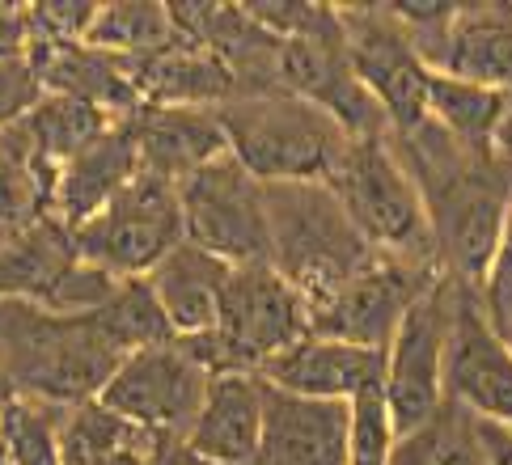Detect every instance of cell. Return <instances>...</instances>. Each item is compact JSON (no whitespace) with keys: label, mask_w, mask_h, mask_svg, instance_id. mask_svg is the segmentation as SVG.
<instances>
[{"label":"cell","mask_w":512,"mask_h":465,"mask_svg":"<svg viewBox=\"0 0 512 465\" xmlns=\"http://www.w3.org/2000/svg\"><path fill=\"white\" fill-rule=\"evenodd\" d=\"M394 148L424 195L436 267L457 284L479 288L512 216V182L504 161L457 144L432 119L411 136H394Z\"/></svg>","instance_id":"cell-1"},{"label":"cell","mask_w":512,"mask_h":465,"mask_svg":"<svg viewBox=\"0 0 512 465\" xmlns=\"http://www.w3.org/2000/svg\"><path fill=\"white\" fill-rule=\"evenodd\" d=\"M0 360H5V394L77 411L102 394L127 356L89 313L60 318L39 305L13 301L0 305Z\"/></svg>","instance_id":"cell-2"},{"label":"cell","mask_w":512,"mask_h":465,"mask_svg":"<svg viewBox=\"0 0 512 465\" xmlns=\"http://www.w3.org/2000/svg\"><path fill=\"white\" fill-rule=\"evenodd\" d=\"M267 233V263L305 296V305H318L381 258L352 225L331 182H271Z\"/></svg>","instance_id":"cell-3"},{"label":"cell","mask_w":512,"mask_h":465,"mask_svg":"<svg viewBox=\"0 0 512 465\" xmlns=\"http://www.w3.org/2000/svg\"><path fill=\"white\" fill-rule=\"evenodd\" d=\"M229 153L246 165L263 186L271 182H331L347 153V132L292 93H254L233 98L221 110Z\"/></svg>","instance_id":"cell-4"},{"label":"cell","mask_w":512,"mask_h":465,"mask_svg":"<svg viewBox=\"0 0 512 465\" xmlns=\"http://www.w3.org/2000/svg\"><path fill=\"white\" fill-rule=\"evenodd\" d=\"M309 339V305L305 296L271 263L229 267L221 288V313L216 330L199 339H178L212 377L221 372H254Z\"/></svg>","instance_id":"cell-5"},{"label":"cell","mask_w":512,"mask_h":465,"mask_svg":"<svg viewBox=\"0 0 512 465\" xmlns=\"http://www.w3.org/2000/svg\"><path fill=\"white\" fill-rule=\"evenodd\" d=\"M331 186L343 199L352 225L364 233V241L377 254L398 258V263H415V267H436L424 195H419L411 170L402 165L394 136L352 140Z\"/></svg>","instance_id":"cell-6"},{"label":"cell","mask_w":512,"mask_h":465,"mask_svg":"<svg viewBox=\"0 0 512 465\" xmlns=\"http://www.w3.org/2000/svg\"><path fill=\"white\" fill-rule=\"evenodd\" d=\"M182 233L229 267H250L271 258L267 233V186L233 153L208 161L178 182Z\"/></svg>","instance_id":"cell-7"},{"label":"cell","mask_w":512,"mask_h":465,"mask_svg":"<svg viewBox=\"0 0 512 465\" xmlns=\"http://www.w3.org/2000/svg\"><path fill=\"white\" fill-rule=\"evenodd\" d=\"M77 254L85 263L102 267L115 279H144L170 250H178L182 233V208L178 186L153 174H136L115 195V203L81 229H72Z\"/></svg>","instance_id":"cell-8"},{"label":"cell","mask_w":512,"mask_h":465,"mask_svg":"<svg viewBox=\"0 0 512 465\" xmlns=\"http://www.w3.org/2000/svg\"><path fill=\"white\" fill-rule=\"evenodd\" d=\"M347 60L356 81L369 89L390 123V136H411L428 123V77L432 68L415 51L411 34L398 26L390 5H339Z\"/></svg>","instance_id":"cell-9"},{"label":"cell","mask_w":512,"mask_h":465,"mask_svg":"<svg viewBox=\"0 0 512 465\" xmlns=\"http://www.w3.org/2000/svg\"><path fill=\"white\" fill-rule=\"evenodd\" d=\"M453 313V279L436 275L402 313L386 347V402L398 436L419 432L445 411V339Z\"/></svg>","instance_id":"cell-10"},{"label":"cell","mask_w":512,"mask_h":465,"mask_svg":"<svg viewBox=\"0 0 512 465\" xmlns=\"http://www.w3.org/2000/svg\"><path fill=\"white\" fill-rule=\"evenodd\" d=\"M212 372L199 364L178 339L132 351L115 377L106 381L98 394L102 406H111L115 415L132 419L157 440H187L199 411H204Z\"/></svg>","instance_id":"cell-11"},{"label":"cell","mask_w":512,"mask_h":465,"mask_svg":"<svg viewBox=\"0 0 512 465\" xmlns=\"http://www.w3.org/2000/svg\"><path fill=\"white\" fill-rule=\"evenodd\" d=\"M436 275H445V271L398 263V258L381 254L377 263H369L356 279H347L343 288L322 296L318 305H309V334L386 351L402 313L424 296V288Z\"/></svg>","instance_id":"cell-12"},{"label":"cell","mask_w":512,"mask_h":465,"mask_svg":"<svg viewBox=\"0 0 512 465\" xmlns=\"http://www.w3.org/2000/svg\"><path fill=\"white\" fill-rule=\"evenodd\" d=\"M445 402L474 419L512 427V343L491 330L474 288L457 279L445 339Z\"/></svg>","instance_id":"cell-13"},{"label":"cell","mask_w":512,"mask_h":465,"mask_svg":"<svg viewBox=\"0 0 512 465\" xmlns=\"http://www.w3.org/2000/svg\"><path fill=\"white\" fill-rule=\"evenodd\" d=\"M254 465H347V402L284 394L263 381V440Z\"/></svg>","instance_id":"cell-14"},{"label":"cell","mask_w":512,"mask_h":465,"mask_svg":"<svg viewBox=\"0 0 512 465\" xmlns=\"http://www.w3.org/2000/svg\"><path fill=\"white\" fill-rule=\"evenodd\" d=\"M419 55L432 72L512 93V5H457L449 26Z\"/></svg>","instance_id":"cell-15"},{"label":"cell","mask_w":512,"mask_h":465,"mask_svg":"<svg viewBox=\"0 0 512 465\" xmlns=\"http://www.w3.org/2000/svg\"><path fill=\"white\" fill-rule=\"evenodd\" d=\"M259 381H267L271 389H284V394H301V398L352 402L364 385L386 381V351L309 334L297 347L271 356L259 368Z\"/></svg>","instance_id":"cell-16"},{"label":"cell","mask_w":512,"mask_h":465,"mask_svg":"<svg viewBox=\"0 0 512 465\" xmlns=\"http://www.w3.org/2000/svg\"><path fill=\"white\" fill-rule=\"evenodd\" d=\"M140 174V148L132 136V123H115L102 140H94L64 161L51 178V216L68 229H81L115 203V195Z\"/></svg>","instance_id":"cell-17"},{"label":"cell","mask_w":512,"mask_h":465,"mask_svg":"<svg viewBox=\"0 0 512 465\" xmlns=\"http://www.w3.org/2000/svg\"><path fill=\"white\" fill-rule=\"evenodd\" d=\"M132 123L140 148V174L182 182L208 161L229 153L225 127L216 110H182V106H144Z\"/></svg>","instance_id":"cell-18"},{"label":"cell","mask_w":512,"mask_h":465,"mask_svg":"<svg viewBox=\"0 0 512 465\" xmlns=\"http://www.w3.org/2000/svg\"><path fill=\"white\" fill-rule=\"evenodd\" d=\"M26 60L34 64L43 81V93H64L98 106L102 115H111L115 123L136 119L144 102L132 81V64L115 60L106 51H94L89 43H56V47H30Z\"/></svg>","instance_id":"cell-19"},{"label":"cell","mask_w":512,"mask_h":465,"mask_svg":"<svg viewBox=\"0 0 512 465\" xmlns=\"http://www.w3.org/2000/svg\"><path fill=\"white\" fill-rule=\"evenodd\" d=\"M263 440V381L254 372H221L208 385L204 411L187 444L216 465H254Z\"/></svg>","instance_id":"cell-20"},{"label":"cell","mask_w":512,"mask_h":465,"mask_svg":"<svg viewBox=\"0 0 512 465\" xmlns=\"http://www.w3.org/2000/svg\"><path fill=\"white\" fill-rule=\"evenodd\" d=\"M132 81L144 106H182V110H221L237 98L233 72L208 47L174 39L166 51L132 64Z\"/></svg>","instance_id":"cell-21"},{"label":"cell","mask_w":512,"mask_h":465,"mask_svg":"<svg viewBox=\"0 0 512 465\" xmlns=\"http://www.w3.org/2000/svg\"><path fill=\"white\" fill-rule=\"evenodd\" d=\"M225 275H229V263L191 246V241H182L178 250H170L144 275V284H149L153 301L166 313L174 339H199V334L216 330Z\"/></svg>","instance_id":"cell-22"},{"label":"cell","mask_w":512,"mask_h":465,"mask_svg":"<svg viewBox=\"0 0 512 465\" xmlns=\"http://www.w3.org/2000/svg\"><path fill=\"white\" fill-rule=\"evenodd\" d=\"M81 263L72 229L60 225L56 216L34 220L30 229L9 237L0 246V305H39L51 309L56 292L64 288V279L72 267Z\"/></svg>","instance_id":"cell-23"},{"label":"cell","mask_w":512,"mask_h":465,"mask_svg":"<svg viewBox=\"0 0 512 465\" xmlns=\"http://www.w3.org/2000/svg\"><path fill=\"white\" fill-rule=\"evenodd\" d=\"M161 440L132 419L115 415L98 398L64 415L60 465H149Z\"/></svg>","instance_id":"cell-24"},{"label":"cell","mask_w":512,"mask_h":465,"mask_svg":"<svg viewBox=\"0 0 512 465\" xmlns=\"http://www.w3.org/2000/svg\"><path fill=\"white\" fill-rule=\"evenodd\" d=\"M51 178L56 170L34 157L22 127H5L0 132V246L34 220L51 216Z\"/></svg>","instance_id":"cell-25"},{"label":"cell","mask_w":512,"mask_h":465,"mask_svg":"<svg viewBox=\"0 0 512 465\" xmlns=\"http://www.w3.org/2000/svg\"><path fill=\"white\" fill-rule=\"evenodd\" d=\"M17 127H22V136L30 140L34 157H39L43 165H51V170H60L64 161L85 153L89 144L111 132L115 119L102 115V110L89 106V102L64 98V93H43Z\"/></svg>","instance_id":"cell-26"},{"label":"cell","mask_w":512,"mask_h":465,"mask_svg":"<svg viewBox=\"0 0 512 465\" xmlns=\"http://www.w3.org/2000/svg\"><path fill=\"white\" fill-rule=\"evenodd\" d=\"M504 102H508V93L500 89L457 81V77H445V72H432L428 77V119L441 132H449L457 144L479 148V153H496Z\"/></svg>","instance_id":"cell-27"},{"label":"cell","mask_w":512,"mask_h":465,"mask_svg":"<svg viewBox=\"0 0 512 465\" xmlns=\"http://www.w3.org/2000/svg\"><path fill=\"white\" fill-rule=\"evenodd\" d=\"M178 39V30L170 22V5L161 0H111L98 5V17L89 26L85 43L94 51L115 55L123 64L149 60V55L166 51Z\"/></svg>","instance_id":"cell-28"},{"label":"cell","mask_w":512,"mask_h":465,"mask_svg":"<svg viewBox=\"0 0 512 465\" xmlns=\"http://www.w3.org/2000/svg\"><path fill=\"white\" fill-rule=\"evenodd\" d=\"M60 406L0 394V465H60Z\"/></svg>","instance_id":"cell-29"},{"label":"cell","mask_w":512,"mask_h":465,"mask_svg":"<svg viewBox=\"0 0 512 465\" xmlns=\"http://www.w3.org/2000/svg\"><path fill=\"white\" fill-rule=\"evenodd\" d=\"M89 318L98 322V330L123 351V356L174 339L166 313H161V305L153 301V292H149L144 279H123L111 301H106L102 309H94Z\"/></svg>","instance_id":"cell-30"},{"label":"cell","mask_w":512,"mask_h":465,"mask_svg":"<svg viewBox=\"0 0 512 465\" xmlns=\"http://www.w3.org/2000/svg\"><path fill=\"white\" fill-rule=\"evenodd\" d=\"M394 444L398 427L386 402V381H373L347 402V465H386Z\"/></svg>","instance_id":"cell-31"},{"label":"cell","mask_w":512,"mask_h":465,"mask_svg":"<svg viewBox=\"0 0 512 465\" xmlns=\"http://www.w3.org/2000/svg\"><path fill=\"white\" fill-rule=\"evenodd\" d=\"M246 13L271 30L280 43L288 39H335L343 34L339 5H314V0H246Z\"/></svg>","instance_id":"cell-32"},{"label":"cell","mask_w":512,"mask_h":465,"mask_svg":"<svg viewBox=\"0 0 512 465\" xmlns=\"http://www.w3.org/2000/svg\"><path fill=\"white\" fill-rule=\"evenodd\" d=\"M94 17H98L94 0H39V5H26V51L56 43H85Z\"/></svg>","instance_id":"cell-33"},{"label":"cell","mask_w":512,"mask_h":465,"mask_svg":"<svg viewBox=\"0 0 512 465\" xmlns=\"http://www.w3.org/2000/svg\"><path fill=\"white\" fill-rule=\"evenodd\" d=\"M474 296H479V309L487 313L491 330H496L504 343H512V216H508L504 237H500L496 254H491Z\"/></svg>","instance_id":"cell-34"},{"label":"cell","mask_w":512,"mask_h":465,"mask_svg":"<svg viewBox=\"0 0 512 465\" xmlns=\"http://www.w3.org/2000/svg\"><path fill=\"white\" fill-rule=\"evenodd\" d=\"M43 98V81L26 55H0V132L22 123Z\"/></svg>","instance_id":"cell-35"},{"label":"cell","mask_w":512,"mask_h":465,"mask_svg":"<svg viewBox=\"0 0 512 465\" xmlns=\"http://www.w3.org/2000/svg\"><path fill=\"white\" fill-rule=\"evenodd\" d=\"M441 465H487L474 415L457 411L449 402H445V415H441Z\"/></svg>","instance_id":"cell-36"},{"label":"cell","mask_w":512,"mask_h":465,"mask_svg":"<svg viewBox=\"0 0 512 465\" xmlns=\"http://www.w3.org/2000/svg\"><path fill=\"white\" fill-rule=\"evenodd\" d=\"M386 465H441V419L428 423V427H419V432L398 436V444H394V453H390Z\"/></svg>","instance_id":"cell-37"},{"label":"cell","mask_w":512,"mask_h":465,"mask_svg":"<svg viewBox=\"0 0 512 465\" xmlns=\"http://www.w3.org/2000/svg\"><path fill=\"white\" fill-rule=\"evenodd\" d=\"M474 427H479L483 461H487V465H512V427L487 423V419H474Z\"/></svg>","instance_id":"cell-38"},{"label":"cell","mask_w":512,"mask_h":465,"mask_svg":"<svg viewBox=\"0 0 512 465\" xmlns=\"http://www.w3.org/2000/svg\"><path fill=\"white\" fill-rule=\"evenodd\" d=\"M149 465H216V461L199 457L187 440H161V449L153 453V461H149Z\"/></svg>","instance_id":"cell-39"},{"label":"cell","mask_w":512,"mask_h":465,"mask_svg":"<svg viewBox=\"0 0 512 465\" xmlns=\"http://www.w3.org/2000/svg\"><path fill=\"white\" fill-rule=\"evenodd\" d=\"M496 157L500 161H512V93L504 102V119H500V132H496Z\"/></svg>","instance_id":"cell-40"}]
</instances>
